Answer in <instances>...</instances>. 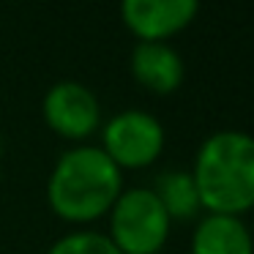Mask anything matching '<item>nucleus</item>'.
Here are the masks:
<instances>
[{"instance_id":"obj_4","label":"nucleus","mask_w":254,"mask_h":254,"mask_svg":"<svg viewBox=\"0 0 254 254\" xmlns=\"http://www.w3.org/2000/svg\"><path fill=\"white\" fill-rule=\"evenodd\" d=\"M101 150L118 170H145L164 150V126L142 110H123L101 131Z\"/></svg>"},{"instance_id":"obj_2","label":"nucleus","mask_w":254,"mask_h":254,"mask_svg":"<svg viewBox=\"0 0 254 254\" xmlns=\"http://www.w3.org/2000/svg\"><path fill=\"white\" fill-rule=\"evenodd\" d=\"M205 213L238 216L254 208V137L238 128L213 131L197 148L191 170Z\"/></svg>"},{"instance_id":"obj_7","label":"nucleus","mask_w":254,"mask_h":254,"mask_svg":"<svg viewBox=\"0 0 254 254\" xmlns=\"http://www.w3.org/2000/svg\"><path fill=\"white\" fill-rule=\"evenodd\" d=\"M183 74H186L183 58L172 44L139 41L131 50V77L150 93H175L183 82Z\"/></svg>"},{"instance_id":"obj_6","label":"nucleus","mask_w":254,"mask_h":254,"mask_svg":"<svg viewBox=\"0 0 254 254\" xmlns=\"http://www.w3.org/2000/svg\"><path fill=\"white\" fill-rule=\"evenodd\" d=\"M199 6L194 0H126L121 6L123 25L137 41H167L194 22Z\"/></svg>"},{"instance_id":"obj_1","label":"nucleus","mask_w":254,"mask_h":254,"mask_svg":"<svg viewBox=\"0 0 254 254\" xmlns=\"http://www.w3.org/2000/svg\"><path fill=\"white\" fill-rule=\"evenodd\" d=\"M123 191V172L99 145H77L55 161L47 181V202L68 224L104 219Z\"/></svg>"},{"instance_id":"obj_8","label":"nucleus","mask_w":254,"mask_h":254,"mask_svg":"<svg viewBox=\"0 0 254 254\" xmlns=\"http://www.w3.org/2000/svg\"><path fill=\"white\" fill-rule=\"evenodd\" d=\"M191 254H254V238L238 216L205 213L194 224Z\"/></svg>"},{"instance_id":"obj_9","label":"nucleus","mask_w":254,"mask_h":254,"mask_svg":"<svg viewBox=\"0 0 254 254\" xmlns=\"http://www.w3.org/2000/svg\"><path fill=\"white\" fill-rule=\"evenodd\" d=\"M153 194L164 205L170 221H194L202 210L197 186L189 170H164L156 178Z\"/></svg>"},{"instance_id":"obj_5","label":"nucleus","mask_w":254,"mask_h":254,"mask_svg":"<svg viewBox=\"0 0 254 254\" xmlns=\"http://www.w3.org/2000/svg\"><path fill=\"white\" fill-rule=\"evenodd\" d=\"M44 123L63 139L82 142L101 126V104L96 93L82 82L63 79L44 93L41 101Z\"/></svg>"},{"instance_id":"obj_3","label":"nucleus","mask_w":254,"mask_h":254,"mask_svg":"<svg viewBox=\"0 0 254 254\" xmlns=\"http://www.w3.org/2000/svg\"><path fill=\"white\" fill-rule=\"evenodd\" d=\"M110 219V241L121 254H161L170 238L172 221L153 189H123L115 199Z\"/></svg>"},{"instance_id":"obj_10","label":"nucleus","mask_w":254,"mask_h":254,"mask_svg":"<svg viewBox=\"0 0 254 254\" xmlns=\"http://www.w3.org/2000/svg\"><path fill=\"white\" fill-rule=\"evenodd\" d=\"M47 254H121L115 249V243L96 230H77L68 235L58 238L50 246Z\"/></svg>"}]
</instances>
